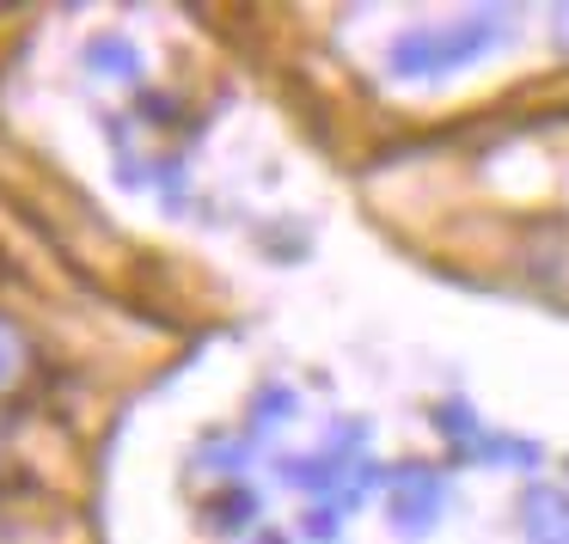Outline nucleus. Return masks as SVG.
<instances>
[{"mask_svg": "<svg viewBox=\"0 0 569 544\" xmlns=\"http://www.w3.org/2000/svg\"><path fill=\"white\" fill-rule=\"evenodd\" d=\"M26 373V343H19V331L13 324H0V392Z\"/></svg>", "mask_w": 569, "mask_h": 544, "instance_id": "1", "label": "nucleus"}]
</instances>
